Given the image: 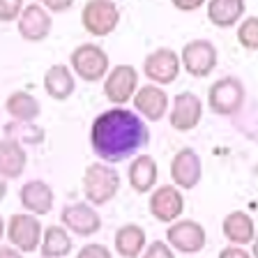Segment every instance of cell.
<instances>
[{
    "label": "cell",
    "instance_id": "6da1fadb",
    "mask_svg": "<svg viewBox=\"0 0 258 258\" xmlns=\"http://www.w3.org/2000/svg\"><path fill=\"white\" fill-rule=\"evenodd\" d=\"M150 143V129L134 111L115 106L99 113L90 129V145L99 159L115 164L139 155Z\"/></svg>",
    "mask_w": 258,
    "mask_h": 258
},
{
    "label": "cell",
    "instance_id": "7a4b0ae2",
    "mask_svg": "<svg viewBox=\"0 0 258 258\" xmlns=\"http://www.w3.org/2000/svg\"><path fill=\"white\" fill-rule=\"evenodd\" d=\"M244 83L237 76H221L208 90V106L217 115H237L244 108Z\"/></svg>",
    "mask_w": 258,
    "mask_h": 258
},
{
    "label": "cell",
    "instance_id": "3957f363",
    "mask_svg": "<svg viewBox=\"0 0 258 258\" xmlns=\"http://www.w3.org/2000/svg\"><path fill=\"white\" fill-rule=\"evenodd\" d=\"M118 189H120V175L113 166L92 164L83 173V194H86L88 203L106 205L118 194Z\"/></svg>",
    "mask_w": 258,
    "mask_h": 258
},
{
    "label": "cell",
    "instance_id": "277c9868",
    "mask_svg": "<svg viewBox=\"0 0 258 258\" xmlns=\"http://www.w3.org/2000/svg\"><path fill=\"white\" fill-rule=\"evenodd\" d=\"M120 21V10L113 0H88L81 12V23L95 37L111 35Z\"/></svg>",
    "mask_w": 258,
    "mask_h": 258
},
{
    "label": "cell",
    "instance_id": "5b68a950",
    "mask_svg": "<svg viewBox=\"0 0 258 258\" xmlns=\"http://www.w3.org/2000/svg\"><path fill=\"white\" fill-rule=\"evenodd\" d=\"M180 60H182L187 74H191L194 79H205L215 72L219 53H217V46L210 39H191L182 46Z\"/></svg>",
    "mask_w": 258,
    "mask_h": 258
},
{
    "label": "cell",
    "instance_id": "8992f818",
    "mask_svg": "<svg viewBox=\"0 0 258 258\" xmlns=\"http://www.w3.org/2000/svg\"><path fill=\"white\" fill-rule=\"evenodd\" d=\"M72 70L83 81H99L108 74V55L97 44H81L70 55Z\"/></svg>",
    "mask_w": 258,
    "mask_h": 258
},
{
    "label": "cell",
    "instance_id": "52a82bcc",
    "mask_svg": "<svg viewBox=\"0 0 258 258\" xmlns=\"http://www.w3.org/2000/svg\"><path fill=\"white\" fill-rule=\"evenodd\" d=\"M166 242L180 253H199V251H203L208 235H205V228L199 221L182 219V221H173L168 226Z\"/></svg>",
    "mask_w": 258,
    "mask_h": 258
},
{
    "label": "cell",
    "instance_id": "ba28073f",
    "mask_svg": "<svg viewBox=\"0 0 258 258\" xmlns=\"http://www.w3.org/2000/svg\"><path fill=\"white\" fill-rule=\"evenodd\" d=\"M180 55L173 51V48H157L152 51L143 62V72L145 76L157 83V86H168L180 76Z\"/></svg>",
    "mask_w": 258,
    "mask_h": 258
},
{
    "label": "cell",
    "instance_id": "9c48e42d",
    "mask_svg": "<svg viewBox=\"0 0 258 258\" xmlns=\"http://www.w3.org/2000/svg\"><path fill=\"white\" fill-rule=\"evenodd\" d=\"M203 118V102L194 92H180L173 99V106L168 111V122L175 132H191L199 127Z\"/></svg>",
    "mask_w": 258,
    "mask_h": 258
},
{
    "label": "cell",
    "instance_id": "30bf717a",
    "mask_svg": "<svg viewBox=\"0 0 258 258\" xmlns=\"http://www.w3.org/2000/svg\"><path fill=\"white\" fill-rule=\"evenodd\" d=\"M148 205H150V215L157 221H161V224H173L184 212L182 191L175 184H161V187H157L152 191Z\"/></svg>",
    "mask_w": 258,
    "mask_h": 258
},
{
    "label": "cell",
    "instance_id": "8fae6325",
    "mask_svg": "<svg viewBox=\"0 0 258 258\" xmlns=\"http://www.w3.org/2000/svg\"><path fill=\"white\" fill-rule=\"evenodd\" d=\"M136 88H139V72L132 64H115L106 74L104 92H106L108 102L118 104V106L127 104L136 95Z\"/></svg>",
    "mask_w": 258,
    "mask_h": 258
},
{
    "label": "cell",
    "instance_id": "7c38bea8",
    "mask_svg": "<svg viewBox=\"0 0 258 258\" xmlns=\"http://www.w3.org/2000/svg\"><path fill=\"white\" fill-rule=\"evenodd\" d=\"M171 177L177 189L189 191V189L196 187L203 177V164H201L199 152L191 150V148L177 150L175 157L171 159Z\"/></svg>",
    "mask_w": 258,
    "mask_h": 258
},
{
    "label": "cell",
    "instance_id": "4fadbf2b",
    "mask_svg": "<svg viewBox=\"0 0 258 258\" xmlns=\"http://www.w3.org/2000/svg\"><path fill=\"white\" fill-rule=\"evenodd\" d=\"M7 237L19 251L30 253L37 249V244H42V224L35 215H12Z\"/></svg>",
    "mask_w": 258,
    "mask_h": 258
},
{
    "label": "cell",
    "instance_id": "5bb4252c",
    "mask_svg": "<svg viewBox=\"0 0 258 258\" xmlns=\"http://www.w3.org/2000/svg\"><path fill=\"white\" fill-rule=\"evenodd\" d=\"M60 221H62L67 231H72L74 235L81 237H90L102 228V217L97 215L92 205L88 203H72L67 208H62Z\"/></svg>",
    "mask_w": 258,
    "mask_h": 258
},
{
    "label": "cell",
    "instance_id": "9a60e30c",
    "mask_svg": "<svg viewBox=\"0 0 258 258\" xmlns=\"http://www.w3.org/2000/svg\"><path fill=\"white\" fill-rule=\"evenodd\" d=\"M53 21L42 5H28L19 16V35L26 42H42L48 37Z\"/></svg>",
    "mask_w": 258,
    "mask_h": 258
},
{
    "label": "cell",
    "instance_id": "2e32d148",
    "mask_svg": "<svg viewBox=\"0 0 258 258\" xmlns=\"http://www.w3.org/2000/svg\"><path fill=\"white\" fill-rule=\"evenodd\" d=\"M134 106L148 122H159L168 111V95L157 83L143 86L134 95Z\"/></svg>",
    "mask_w": 258,
    "mask_h": 258
},
{
    "label": "cell",
    "instance_id": "e0dca14e",
    "mask_svg": "<svg viewBox=\"0 0 258 258\" xmlns=\"http://www.w3.org/2000/svg\"><path fill=\"white\" fill-rule=\"evenodd\" d=\"M221 233L231 244L244 247V244H251L253 237H256V226H253V219L247 212L233 210L221 221Z\"/></svg>",
    "mask_w": 258,
    "mask_h": 258
},
{
    "label": "cell",
    "instance_id": "ac0fdd59",
    "mask_svg": "<svg viewBox=\"0 0 258 258\" xmlns=\"http://www.w3.org/2000/svg\"><path fill=\"white\" fill-rule=\"evenodd\" d=\"M21 205L32 212L35 217L48 215L53 208V189L48 187L44 180H30L21 187Z\"/></svg>",
    "mask_w": 258,
    "mask_h": 258
},
{
    "label": "cell",
    "instance_id": "d6986e66",
    "mask_svg": "<svg viewBox=\"0 0 258 258\" xmlns=\"http://www.w3.org/2000/svg\"><path fill=\"white\" fill-rule=\"evenodd\" d=\"M157 175H159V168H157L155 157H150V155H139L127 168L129 184H132V189L136 194L150 191L157 184Z\"/></svg>",
    "mask_w": 258,
    "mask_h": 258
},
{
    "label": "cell",
    "instance_id": "ffe728a7",
    "mask_svg": "<svg viewBox=\"0 0 258 258\" xmlns=\"http://www.w3.org/2000/svg\"><path fill=\"white\" fill-rule=\"evenodd\" d=\"M44 90L48 92V97H53L55 102H64L70 99L76 90L74 74L67 64H53L48 67L44 74Z\"/></svg>",
    "mask_w": 258,
    "mask_h": 258
},
{
    "label": "cell",
    "instance_id": "44dd1931",
    "mask_svg": "<svg viewBox=\"0 0 258 258\" xmlns=\"http://www.w3.org/2000/svg\"><path fill=\"white\" fill-rule=\"evenodd\" d=\"M247 12L244 0H208V19L217 28H233Z\"/></svg>",
    "mask_w": 258,
    "mask_h": 258
},
{
    "label": "cell",
    "instance_id": "7402d4cb",
    "mask_svg": "<svg viewBox=\"0 0 258 258\" xmlns=\"http://www.w3.org/2000/svg\"><path fill=\"white\" fill-rule=\"evenodd\" d=\"M115 251L122 258H141V253L148 247L145 231L136 224H124L115 231Z\"/></svg>",
    "mask_w": 258,
    "mask_h": 258
},
{
    "label": "cell",
    "instance_id": "603a6c76",
    "mask_svg": "<svg viewBox=\"0 0 258 258\" xmlns=\"http://www.w3.org/2000/svg\"><path fill=\"white\" fill-rule=\"evenodd\" d=\"M26 161L28 155L21 143H16L12 139L0 141V175L5 180H14L21 175L26 171Z\"/></svg>",
    "mask_w": 258,
    "mask_h": 258
},
{
    "label": "cell",
    "instance_id": "cb8c5ba5",
    "mask_svg": "<svg viewBox=\"0 0 258 258\" xmlns=\"http://www.w3.org/2000/svg\"><path fill=\"white\" fill-rule=\"evenodd\" d=\"M72 251V237L64 226H48L44 231L39 253L42 258H64Z\"/></svg>",
    "mask_w": 258,
    "mask_h": 258
},
{
    "label": "cell",
    "instance_id": "d4e9b609",
    "mask_svg": "<svg viewBox=\"0 0 258 258\" xmlns=\"http://www.w3.org/2000/svg\"><path fill=\"white\" fill-rule=\"evenodd\" d=\"M5 108L12 118L21 120V122H32V120L39 115V102L30 92H23V90L12 92V95L7 97Z\"/></svg>",
    "mask_w": 258,
    "mask_h": 258
},
{
    "label": "cell",
    "instance_id": "484cf974",
    "mask_svg": "<svg viewBox=\"0 0 258 258\" xmlns=\"http://www.w3.org/2000/svg\"><path fill=\"white\" fill-rule=\"evenodd\" d=\"M5 139H12L21 145H39L44 141V129L32 122L12 120L5 124Z\"/></svg>",
    "mask_w": 258,
    "mask_h": 258
},
{
    "label": "cell",
    "instance_id": "4316f807",
    "mask_svg": "<svg viewBox=\"0 0 258 258\" xmlns=\"http://www.w3.org/2000/svg\"><path fill=\"white\" fill-rule=\"evenodd\" d=\"M237 42L247 51H258V16H249L240 21L237 28Z\"/></svg>",
    "mask_w": 258,
    "mask_h": 258
},
{
    "label": "cell",
    "instance_id": "83f0119b",
    "mask_svg": "<svg viewBox=\"0 0 258 258\" xmlns=\"http://www.w3.org/2000/svg\"><path fill=\"white\" fill-rule=\"evenodd\" d=\"M235 127L237 132H242L244 136L256 141L258 139V104H253L251 108H242L240 113L235 115Z\"/></svg>",
    "mask_w": 258,
    "mask_h": 258
},
{
    "label": "cell",
    "instance_id": "f1b7e54d",
    "mask_svg": "<svg viewBox=\"0 0 258 258\" xmlns=\"http://www.w3.org/2000/svg\"><path fill=\"white\" fill-rule=\"evenodd\" d=\"M23 10V0H0V21H19Z\"/></svg>",
    "mask_w": 258,
    "mask_h": 258
},
{
    "label": "cell",
    "instance_id": "f546056e",
    "mask_svg": "<svg viewBox=\"0 0 258 258\" xmlns=\"http://www.w3.org/2000/svg\"><path fill=\"white\" fill-rule=\"evenodd\" d=\"M141 258H175V253H173V247L168 242L155 240L145 247V251L141 253Z\"/></svg>",
    "mask_w": 258,
    "mask_h": 258
},
{
    "label": "cell",
    "instance_id": "4dcf8cb0",
    "mask_svg": "<svg viewBox=\"0 0 258 258\" xmlns=\"http://www.w3.org/2000/svg\"><path fill=\"white\" fill-rule=\"evenodd\" d=\"M76 258H111V249L104 244H86L76 253Z\"/></svg>",
    "mask_w": 258,
    "mask_h": 258
},
{
    "label": "cell",
    "instance_id": "1f68e13d",
    "mask_svg": "<svg viewBox=\"0 0 258 258\" xmlns=\"http://www.w3.org/2000/svg\"><path fill=\"white\" fill-rule=\"evenodd\" d=\"M219 258H253L249 251H244L242 247H237V244H231V247H224L219 251Z\"/></svg>",
    "mask_w": 258,
    "mask_h": 258
},
{
    "label": "cell",
    "instance_id": "d6a6232c",
    "mask_svg": "<svg viewBox=\"0 0 258 258\" xmlns=\"http://www.w3.org/2000/svg\"><path fill=\"white\" fill-rule=\"evenodd\" d=\"M42 5L46 7V10L60 14V12H67V10H70V7L74 5V0H42Z\"/></svg>",
    "mask_w": 258,
    "mask_h": 258
},
{
    "label": "cell",
    "instance_id": "836d02e7",
    "mask_svg": "<svg viewBox=\"0 0 258 258\" xmlns=\"http://www.w3.org/2000/svg\"><path fill=\"white\" fill-rule=\"evenodd\" d=\"M173 7L180 12H196L199 7H203L205 0H171Z\"/></svg>",
    "mask_w": 258,
    "mask_h": 258
},
{
    "label": "cell",
    "instance_id": "e575fe53",
    "mask_svg": "<svg viewBox=\"0 0 258 258\" xmlns=\"http://www.w3.org/2000/svg\"><path fill=\"white\" fill-rule=\"evenodd\" d=\"M0 258H23V251L16 247H0Z\"/></svg>",
    "mask_w": 258,
    "mask_h": 258
},
{
    "label": "cell",
    "instance_id": "d590c367",
    "mask_svg": "<svg viewBox=\"0 0 258 258\" xmlns=\"http://www.w3.org/2000/svg\"><path fill=\"white\" fill-rule=\"evenodd\" d=\"M7 196V180L3 175H0V201Z\"/></svg>",
    "mask_w": 258,
    "mask_h": 258
},
{
    "label": "cell",
    "instance_id": "8d00e7d4",
    "mask_svg": "<svg viewBox=\"0 0 258 258\" xmlns=\"http://www.w3.org/2000/svg\"><path fill=\"white\" fill-rule=\"evenodd\" d=\"M251 256L258 258V235L253 237V242H251Z\"/></svg>",
    "mask_w": 258,
    "mask_h": 258
},
{
    "label": "cell",
    "instance_id": "74e56055",
    "mask_svg": "<svg viewBox=\"0 0 258 258\" xmlns=\"http://www.w3.org/2000/svg\"><path fill=\"white\" fill-rule=\"evenodd\" d=\"M3 233H5V221H3V217H0V237H3Z\"/></svg>",
    "mask_w": 258,
    "mask_h": 258
}]
</instances>
